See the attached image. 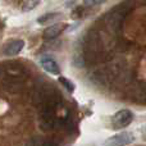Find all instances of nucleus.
<instances>
[{"instance_id":"nucleus-2","label":"nucleus","mask_w":146,"mask_h":146,"mask_svg":"<svg viewBox=\"0 0 146 146\" xmlns=\"http://www.w3.org/2000/svg\"><path fill=\"white\" fill-rule=\"evenodd\" d=\"M135 141V136L129 132H121V133H117L114 136L109 137L103 146H127Z\"/></svg>"},{"instance_id":"nucleus-9","label":"nucleus","mask_w":146,"mask_h":146,"mask_svg":"<svg viewBox=\"0 0 146 146\" xmlns=\"http://www.w3.org/2000/svg\"><path fill=\"white\" fill-rule=\"evenodd\" d=\"M108 0H85L86 4H100V3H105Z\"/></svg>"},{"instance_id":"nucleus-8","label":"nucleus","mask_w":146,"mask_h":146,"mask_svg":"<svg viewBox=\"0 0 146 146\" xmlns=\"http://www.w3.org/2000/svg\"><path fill=\"white\" fill-rule=\"evenodd\" d=\"M38 4H40V0H31V1H27L25 5H23L22 10H23V12H30V10L35 9Z\"/></svg>"},{"instance_id":"nucleus-1","label":"nucleus","mask_w":146,"mask_h":146,"mask_svg":"<svg viewBox=\"0 0 146 146\" xmlns=\"http://www.w3.org/2000/svg\"><path fill=\"white\" fill-rule=\"evenodd\" d=\"M133 121V113L128 109H122V110L117 111L111 118V127L114 129H122L126 128L127 126L132 123Z\"/></svg>"},{"instance_id":"nucleus-5","label":"nucleus","mask_w":146,"mask_h":146,"mask_svg":"<svg viewBox=\"0 0 146 146\" xmlns=\"http://www.w3.org/2000/svg\"><path fill=\"white\" fill-rule=\"evenodd\" d=\"M67 25L64 23H55V25L48 27L45 31H44V37L46 40H51V38H55L56 36H59L64 30H66Z\"/></svg>"},{"instance_id":"nucleus-7","label":"nucleus","mask_w":146,"mask_h":146,"mask_svg":"<svg viewBox=\"0 0 146 146\" xmlns=\"http://www.w3.org/2000/svg\"><path fill=\"white\" fill-rule=\"evenodd\" d=\"M59 82L64 86V88H67V91H69V92H74L76 86L71 80H68V78L64 77V76H60V77H59Z\"/></svg>"},{"instance_id":"nucleus-3","label":"nucleus","mask_w":146,"mask_h":146,"mask_svg":"<svg viewBox=\"0 0 146 146\" xmlns=\"http://www.w3.org/2000/svg\"><path fill=\"white\" fill-rule=\"evenodd\" d=\"M23 48H25V41L23 40H21V38L10 40L3 48V54L5 56H14L17 54H19Z\"/></svg>"},{"instance_id":"nucleus-6","label":"nucleus","mask_w":146,"mask_h":146,"mask_svg":"<svg viewBox=\"0 0 146 146\" xmlns=\"http://www.w3.org/2000/svg\"><path fill=\"white\" fill-rule=\"evenodd\" d=\"M59 15H60V13H46V14L37 18V23H40V25H46V23H49L50 21L58 18Z\"/></svg>"},{"instance_id":"nucleus-4","label":"nucleus","mask_w":146,"mask_h":146,"mask_svg":"<svg viewBox=\"0 0 146 146\" xmlns=\"http://www.w3.org/2000/svg\"><path fill=\"white\" fill-rule=\"evenodd\" d=\"M40 64L42 66V68L46 72H49L50 74H59L60 73V67L59 64L54 60L50 56H42L40 58Z\"/></svg>"}]
</instances>
